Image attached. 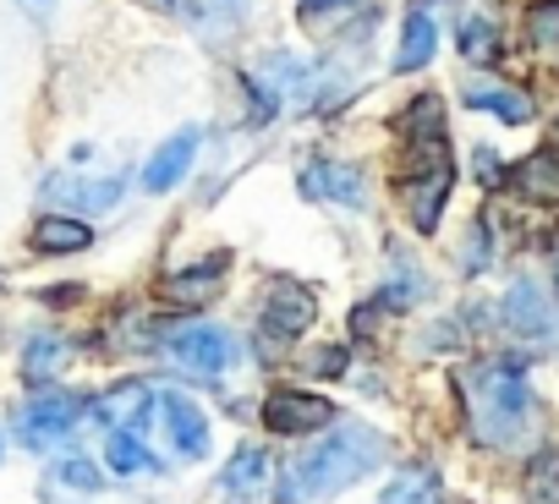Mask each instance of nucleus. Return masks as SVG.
Returning <instances> with one entry per match:
<instances>
[{
    "mask_svg": "<svg viewBox=\"0 0 559 504\" xmlns=\"http://www.w3.org/2000/svg\"><path fill=\"white\" fill-rule=\"evenodd\" d=\"M269 477H274L269 455L247 444V449H236V455L225 460V477H219V488H225V499H230V504H258V499L269 493Z\"/></svg>",
    "mask_w": 559,
    "mask_h": 504,
    "instance_id": "nucleus-13",
    "label": "nucleus"
},
{
    "mask_svg": "<svg viewBox=\"0 0 559 504\" xmlns=\"http://www.w3.org/2000/svg\"><path fill=\"white\" fill-rule=\"evenodd\" d=\"M159 417H165V433H170V449L181 460H198L209 449V417L187 400V395H159Z\"/></svg>",
    "mask_w": 559,
    "mask_h": 504,
    "instance_id": "nucleus-11",
    "label": "nucleus"
},
{
    "mask_svg": "<svg viewBox=\"0 0 559 504\" xmlns=\"http://www.w3.org/2000/svg\"><path fill=\"white\" fill-rule=\"evenodd\" d=\"M384 460V433L368 428V422H346V428H330L313 449H302V460L286 466L274 499L280 504H313V499H330L352 482H362L373 466Z\"/></svg>",
    "mask_w": 559,
    "mask_h": 504,
    "instance_id": "nucleus-1",
    "label": "nucleus"
},
{
    "mask_svg": "<svg viewBox=\"0 0 559 504\" xmlns=\"http://www.w3.org/2000/svg\"><path fill=\"white\" fill-rule=\"evenodd\" d=\"M335 7H352V0H302L308 17H324V12H335Z\"/></svg>",
    "mask_w": 559,
    "mask_h": 504,
    "instance_id": "nucleus-31",
    "label": "nucleus"
},
{
    "mask_svg": "<svg viewBox=\"0 0 559 504\" xmlns=\"http://www.w3.org/2000/svg\"><path fill=\"white\" fill-rule=\"evenodd\" d=\"M466 105H472V110H483V116H499V121H510V127L532 121V99H526L521 88H499V83H466Z\"/></svg>",
    "mask_w": 559,
    "mask_h": 504,
    "instance_id": "nucleus-19",
    "label": "nucleus"
},
{
    "mask_svg": "<svg viewBox=\"0 0 559 504\" xmlns=\"http://www.w3.org/2000/svg\"><path fill=\"white\" fill-rule=\"evenodd\" d=\"M313 319H319V297H313L308 286H297V280H274L269 297H263L258 329H263V340L286 346V340H302V335L313 329Z\"/></svg>",
    "mask_w": 559,
    "mask_h": 504,
    "instance_id": "nucleus-6",
    "label": "nucleus"
},
{
    "mask_svg": "<svg viewBox=\"0 0 559 504\" xmlns=\"http://www.w3.org/2000/svg\"><path fill=\"white\" fill-rule=\"evenodd\" d=\"M412 154H417V176L401 181V197H406L412 225H417L423 236H433L439 219H444V197H450V187H455V165L444 159V137L412 143Z\"/></svg>",
    "mask_w": 559,
    "mask_h": 504,
    "instance_id": "nucleus-3",
    "label": "nucleus"
},
{
    "mask_svg": "<svg viewBox=\"0 0 559 504\" xmlns=\"http://www.w3.org/2000/svg\"><path fill=\"white\" fill-rule=\"evenodd\" d=\"M341 411L324 400V395H302V389H274L263 400V428L280 433V439H297V433H319L330 428Z\"/></svg>",
    "mask_w": 559,
    "mask_h": 504,
    "instance_id": "nucleus-7",
    "label": "nucleus"
},
{
    "mask_svg": "<svg viewBox=\"0 0 559 504\" xmlns=\"http://www.w3.org/2000/svg\"><path fill=\"white\" fill-rule=\"evenodd\" d=\"M198 148H203V127H181V132H176L170 143H159V154L143 165V187H148V192L181 187L187 170H192V159H198Z\"/></svg>",
    "mask_w": 559,
    "mask_h": 504,
    "instance_id": "nucleus-9",
    "label": "nucleus"
},
{
    "mask_svg": "<svg viewBox=\"0 0 559 504\" xmlns=\"http://www.w3.org/2000/svg\"><path fill=\"white\" fill-rule=\"evenodd\" d=\"M225 252L219 259H198V264H187V269H170L165 275V297L176 302V308H203L214 291H219V275H225Z\"/></svg>",
    "mask_w": 559,
    "mask_h": 504,
    "instance_id": "nucleus-15",
    "label": "nucleus"
},
{
    "mask_svg": "<svg viewBox=\"0 0 559 504\" xmlns=\"http://www.w3.org/2000/svg\"><path fill=\"white\" fill-rule=\"evenodd\" d=\"M439 50V23H433V0H412L406 23H401V50H395V72H423Z\"/></svg>",
    "mask_w": 559,
    "mask_h": 504,
    "instance_id": "nucleus-12",
    "label": "nucleus"
},
{
    "mask_svg": "<svg viewBox=\"0 0 559 504\" xmlns=\"http://www.w3.org/2000/svg\"><path fill=\"white\" fill-rule=\"evenodd\" d=\"M401 132H406L412 143H428V137H444V105H439L433 94H423V99H412V110L401 116Z\"/></svg>",
    "mask_w": 559,
    "mask_h": 504,
    "instance_id": "nucleus-25",
    "label": "nucleus"
},
{
    "mask_svg": "<svg viewBox=\"0 0 559 504\" xmlns=\"http://www.w3.org/2000/svg\"><path fill=\"white\" fill-rule=\"evenodd\" d=\"M379 504H439V471H433L428 460L401 466V471L390 477V488H384Z\"/></svg>",
    "mask_w": 559,
    "mask_h": 504,
    "instance_id": "nucleus-21",
    "label": "nucleus"
},
{
    "mask_svg": "<svg viewBox=\"0 0 559 504\" xmlns=\"http://www.w3.org/2000/svg\"><path fill=\"white\" fill-rule=\"evenodd\" d=\"M346 362H352L346 346H324V351H313V373H319V379H346Z\"/></svg>",
    "mask_w": 559,
    "mask_h": 504,
    "instance_id": "nucleus-29",
    "label": "nucleus"
},
{
    "mask_svg": "<svg viewBox=\"0 0 559 504\" xmlns=\"http://www.w3.org/2000/svg\"><path fill=\"white\" fill-rule=\"evenodd\" d=\"M105 460H110V471H116V477H143V471H159V460L148 455V444L138 439V428H110Z\"/></svg>",
    "mask_w": 559,
    "mask_h": 504,
    "instance_id": "nucleus-22",
    "label": "nucleus"
},
{
    "mask_svg": "<svg viewBox=\"0 0 559 504\" xmlns=\"http://www.w3.org/2000/svg\"><path fill=\"white\" fill-rule=\"evenodd\" d=\"M510 187H515V197L559 203V148H537V154H526V159L510 170Z\"/></svg>",
    "mask_w": 559,
    "mask_h": 504,
    "instance_id": "nucleus-16",
    "label": "nucleus"
},
{
    "mask_svg": "<svg viewBox=\"0 0 559 504\" xmlns=\"http://www.w3.org/2000/svg\"><path fill=\"white\" fill-rule=\"evenodd\" d=\"M461 56H466L472 67L499 61V23H488V17H466V23H461Z\"/></svg>",
    "mask_w": 559,
    "mask_h": 504,
    "instance_id": "nucleus-23",
    "label": "nucleus"
},
{
    "mask_svg": "<svg viewBox=\"0 0 559 504\" xmlns=\"http://www.w3.org/2000/svg\"><path fill=\"white\" fill-rule=\"evenodd\" d=\"M159 346L170 351V362L192 379H219L230 368V335L219 324H159Z\"/></svg>",
    "mask_w": 559,
    "mask_h": 504,
    "instance_id": "nucleus-5",
    "label": "nucleus"
},
{
    "mask_svg": "<svg viewBox=\"0 0 559 504\" xmlns=\"http://www.w3.org/2000/svg\"><path fill=\"white\" fill-rule=\"evenodd\" d=\"M499 313L515 335H532V340H548V329H554V308H548L543 286H532V280H515Z\"/></svg>",
    "mask_w": 559,
    "mask_h": 504,
    "instance_id": "nucleus-14",
    "label": "nucleus"
},
{
    "mask_svg": "<svg viewBox=\"0 0 559 504\" xmlns=\"http://www.w3.org/2000/svg\"><path fill=\"white\" fill-rule=\"evenodd\" d=\"M23 12H28V17H39V23H45V17H50V12H56V0H23Z\"/></svg>",
    "mask_w": 559,
    "mask_h": 504,
    "instance_id": "nucleus-32",
    "label": "nucleus"
},
{
    "mask_svg": "<svg viewBox=\"0 0 559 504\" xmlns=\"http://www.w3.org/2000/svg\"><path fill=\"white\" fill-rule=\"evenodd\" d=\"M526 34L537 50H559V0H537L526 12Z\"/></svg>",
    "mask_w": 559,
    "mask_h": 504,
    "instance_id": "nucleus-27",
    "label": "nucleus"
},
{
    "mask_svg": "<svg viewBox=\"0 0 559 504\" xmlns=\"http://www.w3.org/2000/svg\"><path fill=\"white\" fill-rule=\"evenodd\" d=\"M67 357H72V340L39 329V335L23 346V379H28V384H50V379L67 368Z\"/></svg>",
    "mask_w": 559,
    "mask_h": 504,
    "instance_id": "nucleus-20",
    "label": "nucleus"
},
{
    "mask_svg": "<svg viewBox=\"0 0 559 504\" xmlns=\"http://www.w3.org/2000/svg\"><path fill=\"white\" fill-rule=\"evenodd\" d=\"M45 192L61 197V203H72V208H83V214H105V208L121 203L127 176H50Z\"/></svg>",
    "mask_w": 559,
    "mask_h": 504,
    "instance_id": "nucleus-10",
    "label": "nucleus"
},
{
    "mask_svg": "<svg viewBox=\"0 0 559 504\" xmlns=\"http://www.w3.org/2000/svg\"><path fill=\"white\" fill-rule=\"evenodd\" d=\"M297 187H302V197H313V203L368 208V181H362V170H357V165H341V159H313V165H302Z\"/></svg>",
    "mask_w": 559,
    "mask_h": 504,
    "instance_id": "nucleus-8",
    "label": "nucleus"
},
{
    "mask_svg": "<svg viewBox=\"0 0 559 504\" xmlns=\"http://www.w3.org/2000/svg\"><path fill=\"white\" fill-rule=\"evenodd\" d=\"M138 7H148V12H165V17H181V12H192V0H138Z\"/></svg>",
    "mask_w": 559,
    "mask_h": 504,
    "instance_id": "nucleus-30",
    "label": "nucleus"
},
{
    "mask_svg": "<svg viewBox=\"0 0 559 504\" xmlns=\"http://www.w3.org/2000/svg\"><path fill=\"white\" fill-rule=\"evenodd\" d=\"M412 302H423V269L395 259V280L384 286V308H412Z\"/></svg>",
    "mask_w": 559,
    "mask_h": 504,
    "instance_id": "nucleus-26",
    "label": "nucleus"
},
{
    "mask_svg": "<svg viewBox=\"0 0 559 504\" xmlns=\"http://www.w3.org/2000/svg\"><path fill=\"white\" fill-rule=\"evenodd\" d=\"M461 395H466V417H472V439L488 449H515L532 422H537V400L521 379V368L510 362H477L461 373Z\"/></svg>",
    "mask_w": 559,
    "mask_h": 504,
    "instance_id": "nucleus-2",
    "label": "nucleus"
},
{
    "mask_svg": "<svg viewBox=\"0 0 559 504\" xmlns=\"http://www.w3.org/2000/svg\"><path fill=\"white\" fill-rule=\"evenodd\" d=\"M50 477H56V482H72L78 493H99V482H105V477H99V466H94V460H83V455L56 460V471H50Z\"/></svg>",
    "mask_w": 559,
    "mask_h": 504,
    "instance_id": "nucleus-28",
    "label": "nucleus"
},
{
    "mask_svg": "<svg viewBox=\"0 0 559 504\" xmlns=\"http://www.w3.org/2000/svg\"><path fill=\"white\" fill-rule=\"evenodd\" d=\"M526 499L532 504H559V449H537L526 466Z\"/></svg>",
    "mask_w": 559,
    "mask_h": 504,
    "instance_id": "nucleus-24",
    "label": "nucleus"
},
{
    "mask_svg": "<svg viewBox=\"0 0 559 504\" xmlns=\"http://www.w3.org/2000/svg\"><path fill=\"white\" fill-rule=\"evenodd\" d=\"M94 247V230L88 219H72V214H45L34 225V252H50V259H61V252H83Z\"/></svg>",
    "mask_w": 559,
    "mask_h": 504,
    "instance_id": "nucleus-18",
    "label": "nucleus"
},
{
    "mask_svg": "<svg viewBox=\"0 0 559 504\" xmlns=\"http://www.w3.org/2000/svg\"><path fill=\"white\" fill-rule=\"evenodd\" d=\"M148 406H154V395H148V384H116V389H105L88 411L99 417V422H110V428H138L143 417H148Z\"/></svg>",
    "mask_w": 559,
    "mask_h": 504,
    "instance_id": "nucleus-17",
    "label": "nucleus"
},
{
    "mask_svg": "<svg viewBox=\"0 0 559 504\" xmlns=\"http://www.w3.org/2000/svg\"><path fill=\"white\" fill-rule=\"evenodd\" d=\"M83 395H72V389H56V384H39V395H28L23 406H17V439L28 444V449H50L56 439H67L78 422H83Z\"/></svg>",
    "mask_w": 559,
    "mask_h": 504,
    "instance_id": "nucleus-4",
    "label": "nucleus"
}]
</instances>
